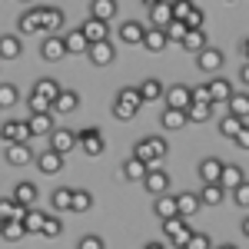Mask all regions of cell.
<instances>
[{"label":"cell","mask_w":249,"mask_h":249,"mask_svg":"<svg viewBox=\"0 0 249 249\" xmlns=\"http://www.w3.org/2000/svg\"><path fill=\"white\" fill-rule=\"evenodd\" d=\"M186 34H190V27H186L183 20H173V23H170V30H166V37L176 40V43H183V40H186Z\"/></svg>","instance_id":"46"},{"label":"cell","mask_w":249,"mask_h":249,"mask_svg":"<svg viewBox=\"0 0 249 249\" xmlns=\"http://www.w3.org/2000/svg\"><path fill=\"white\" fill-rule=\"evenodd\" d=\"M14 143H34L30 123H14Z\"/></svg>","instance_id":"50"},{"label":"cell","mask_w":249,"mask_h":249,"mask_svg":"<svg viewBox=\"0 0 249 249\" xmlns=\"http://www.w3.org/2000/svg\"><path fill=\"white\" fill-rule=\"evenodd\" d=\"M37 196H40V190L34 183H17L14 186V199L20 206H27V210H37Z\"/></svg>","instance_id":"12"},{"label":"cell","mask_w":249,"mask_h":249,"mask_svg":"<svg viewBox=\"0 0 249 249\" xmlns=\"http://www.w3.org/2000/svg\"><path fill=\"white\" fill-rule=\"evenodd\" d=\"M203 20H206V14H203L199 7H193V14L186 17V27H190V30H203Z\"/></svg>","instance_id":"53"},{"label":"cell","mask_w":249,"mask_h":249,"mask_svg":"<svg viewBox=\"0 0 249 249\" xmlns=\"http://www.w3.org/2000/svg\"><path fill=\"white\" fill-rule=\"evenodd\" d=\"M176 203H179V216H183V219L196 216L199 206H203V199H199L196 193H179V196H176Z\"/></svg>","instance_id":"22"},{"label":"cell","mask_w":249,"mask_h":249,"mask_svg":"<svg viewBox=\"0 0 249 249\" xmlns=\"http://www.w3.org/2000/svg\"><path fill=\"white\" fill-rule=\"evenodd\" d=\"M27 123H30V133L34 136H50L53 133V113L50 116H30Z\"/></svg>","instance_id":"34"},{"label":"cell","mask_w":249,"mask_h":249,"mask_svg":"<svg viewBox=\"0 0 249 249\" xmlns=\"http://www.w3.org/2000/svg\"><path fill=\"white\" fill-rule=\"evenodd\" d=\"M166 43H170V37H166V30H146V40H143V47L150 50V53H163L166 50Z\"/></svg>","instance_id":"24"},{"label":"cell","mask_w":249,"mask_h":249,"mask_svg":"<svg viewBox=\"0 0 249 249\" xmlns=\"http://www.w3.org/2000/svg\"><path fill=\"white\" fill-rule=\"evenodd\" d=\"M90 17L107 23L110 17H116V3L113 0H93V3H90Z\"/></svg>","instance_id":"30"},{"label":"cell","mask_w":249,"mask_h":249,"mask_svg":"<svg viewBox=\"0 0 249 249\" xmlns=\"http://www.w3.org/2000/svg\"><path fill=\"white\" fill-rule=\"evenodd\" d=\"M87 57H90L93 67H107V63H113V60H116V50H113V43L107 40V43H93Z\"/></svg>","instance_id":"10"},{"label":"cell","mask_w":249,"mask_h":249,"mask_svg":"<svg viewBox=\"0 0 249 249\" xmlns=\"http://www.w3.org/2000/svg\"><path fill=\"white\" fill-rule=\"evenodd\" d=\"M20 30H23V34H40V30H47V27H43V17H40V7H30V10L20 14Z\"/></svg>","instance_id":"16"},{"label":"cell","mask_w":249,"mask_h":249,"mask_svg":"<svg viewBox=\"0 0 249 249\" xmlns=\"http://www.w3.org/2000/svg\"><path fill=\"white\" fill-rule=\"evenodd\" d=\"M43 226H47V216L40 210H27V216H23V230L27 232H43Z\"/></svg>","instance_id":"36"},{"label":"cell","mask_w":249,"mask_h":249,"mask_svg":"<svg viewBox=\"0 0 249 249\" xmlns=\"http://www.w3.org/2000/svg\"><path fill=\"white\" fill-rule=\"evenodd\" d=\"M213 113V103H193L190 110H186V116H190V123H206Z\"/></svg>","instance_id":"40"},{"label":"cell","mask_w":249,"mask_h":249,"mask_svg":"<svg viewBox=\"0 0 249 249\" xmlns=\"http://www.w3.org/2000/svg\"><path fill=\"white\" fill-rule=\"evenodd\" d=\"M27 107H30V113H34V116H50V113H53V103H50L47 96H40L37 90L30 93V100H27Z\"/></svg>","instance_id":"32"},{"label":"cell","mask_w":249,"mask_h":249,"mask_svg":"<svg viewBox=\"0 0 249 249\" xmlns=\"http://www.w3.org/2000/svg\"><path fill=\"white\" fill-rule=\"evenodd\" d=\"M146 143H150V150H153L156 160H163V156L170 153V143H166L163 136H146Z\"/></svg>","instance_id":"47"},{"label":"cell","mask_w":249,"mask_h":249,"mask_svg":"<svg viewBox=\"0 0 249 249\" xmlns=\"http://www.w3.org/2000/svg\"><path fill=\"white\" fill-rule=\"evenodd\" d=\"M3 160L10 166H27L34 160V150H30V143H10V146H3Z\"/></svg>","instance_id":"5"},{"label":"cell","mask_w":249,"mask_h":249,"mask_svg":"<svg viewBox=\"0 0 249 249\" xmlns=\"http://www.w3.org/2000/svg\"><path fill=\"white\" fill-rule=\"evenodd\" d=\"M80 30H83V37L90 40V47H93V43H107V37H110V27H107L103 20H93V17H87V23H83Z\"/></svg>","instance_id":"7"},{"label":"cell","mask_w":249,"mask_h":249,"mask_svg":"<svg viewBox=\"0 0 249 249\" xmlns=\"http://www.w3.org/2000/svg\"><path fill=\"white\" fill-rule=\"evenodd\" d=\"M193 103H213L210 87H193Z\"/></svg>","instance_id":"56"},{"label":"cell","mask_w":249,"mask_h":249,"mask_svg":"<svg viewBox=\"0 0 249 249\" xmlns=\"http://www.w3.org/2000/svg\"><path fill=\"white\" fill-rule=\"evenodd\" d=\"M243 126H246L243 120H236V116H223V120H219V136H230V140H236V133H239Z\"/></svg>","instance_id":"39"},{"label":"cell","mask_w":249,"mask_h":249,"mask_svg":"<svg viewBox=\"0 0 249 249\" xmlns=\"http://www.w3.org/2000/svg\"><path fill=\"white\" fill-rule=\"evenodd\" d=\"M63 43H67V53H70V57L90 53V40L83 37V30H70V34H63Z\"/></svg>","instance_id":"11"},{"label":"cell","mask_w":249,"mask_h":249,"mask_svg":"<svg viewBox=\"0 0 249 249\" xmlns=\"http://www.w3.org/2000/svg\"><path fill=\"white\" fill-rule=\"evenodd\" d=\"M239 50H243V57H246V63H249V37L243 40V43H239Z\"/></svg>","instance_id":"59"},{"label":"cell","mask_w":249,"mask_h":249,"mask_svg":"<svg viewBox=\"0 0 249 249\" xmlns=\"http://www.w3.org/2000/svg\"><path fill=\"white\" fill-rule=\"evenodd\" d=\"M80 107V96L73 93V90H63V93L53 100V113H73Z\"/></svg>","instance_id":"29"},{"label":"cell","mask_w":249,"mask_h":249,"mask_svg":"<svg viewBox=\"0 0 249 249\" xmlns=\"http://www.w3.org/2000/svg\"><path fill=\"white\" fill-rule=\"evenodd\" d=\"M143 186L153 193V196H166V190H170V173L166 170H150L146 179H143Z\"/></svg>","instance_id":"9"},{"label":"cell","mask_w":249,"mask_h":249,"mask_svg":"<svg viewBox=\"0 0 249 249\" xmlns=\"http://www.w3.org/2000/svg\"><path fill=\"white\" fill-rule=\"evenodd\" d=\"M153 210L160 219H173V216H179V203H176V196H156Z\"/></svg>","instance_id":"23"},{"label":"cell","mask_w":249,"mask_h":249,"mask_svg":"<svg viewBox=\"0 0 249 249\" xmlns=\"http://www.w3.org/2000/svg\"><path fill=\"white\" fill-rule=\"evenodd\" d=\"M40 57L43 60H63L67 57V43H63V37H47L43 40V47H40Z\"/></svg>","instance_id":"13"},{"label":"cell","mask_w":249,"mask_h":249,"mask_svg":"<svg viewBox=\"0 0 249 249\" xmlns=\"http://www.w3.org/2000/svg\"><path fill=\"white\" fill-rule=\"evenodd\" d=\"M239 80L249 87V63H243V67H239Z\"/></svg>","instance_id":"58"},{"label":"cell","mask_w":249,"mask_h":249,"mask_svg":"<svg viewBox=\"0 0 249 249\" xmlns=\"http://www.w3.org/2000/svg\"><path fill=\"white\" fill-rule=\"evenodd\" d=\"M183 226H186V219H183V216H173V219H163V236H176V232L183 230Z\"/></svg>","instance_id":"48"},{"label":"cell","mask_w":249,"mask_h":249,"mask_svg":"<svg viewBox=\"0 0 249 249\" xmlns=\"http://www.w3.org/2000/svg\"><path fill=\"white\" fill-rule=\"evenodd\" d=\"M20 50H23V47H20V37H10V34H3V37H0V60H7V63H10V60L20 57Z\"/></svg>","instance_id":"27"},{"label":"cell","mask_w":249,"mask_h":249,"mask_svg":"<svg viewBox=\"0 0 249 249\" xmlns=\"http://www.w3.org/2000/svg\"><path fill=\"white\" fill-rule=\"evenodd\" d=\"M206 87H210V96H213V103H216V107H219V103H230V96L236 93V90H232L230 87V80H210V83H206Z\"/></svg>","instance_id":"20"},{"label":"cell","mask_w":249,"mask_h":249,"mask_svg":"<svg viewBox=\"0 0 249 249\" xmlns=\"http://www.w3.org/2000/svg\"><path fill=\"white\" fill-rule=\"evenodd\" d=\"M179 47H183L186 53H193V57H199V53L210 47V40H206V34H203V30H190V34H186V40H183Z\"/></svg>","instance_id":"17"},{"label":"cell","mask_w":249,"mask_h":249,"mask_svg":"<svg viewBox=\"0 0 249 249\" xmlns=\"http://www.w3.org/2000/svg\"><path fill=\"white\" fill-rule=\"evenodd\" d=\"M199 199H203V206H219V203L226 199V190H223L219 183H213V186H203Z\"/></svg>","instance_id":"35"},{"label":"cell","mask_w":249,"mask_h":249,"mask_svg":"<svg viewBox=\"0 0 249 249\" xmlns=\"http://www.w3.org/2000/svg\"><path fill=\"white\" fill-rule=\"evenodd\" d=\"M40 17H43V27H47V34H57L60 27H63V10L60 7H40Z\"/></svg>","instance_id":"21"},{"label":"cell","mask_w":249,"mask_h":249,"mask_svg":"<svg viewBox=\"0 0 249 249\" xmlns=\"http://www.w3.org/2000/svg\"><path fill=\"white\" fill-rule=\"evenodd\" d=\"M116 100H123V103H130V107H143V93H140V87H123L120 93H116Z\"/></svg>","instance_id":"41"},{"label":"cell","mask_w":249,"mask_h":249,"mask_svg":"<svg viewBox=\"0 0 249 249\" xmlns=\"http://www.w3.org/2000/svg\"><path fill=\"white\" fill-rule=\"evenodd\" d=\"M230 116H236V120H243L246 123V116H249V93H236L230 96Z\"/></svg>","instance_id":"26"},{"label":"cell","mask_w":249,"mask_h":249,"mask_svg":"<svg viewBox=\"0 0 249 249\" xmlns=\"http://www.w3.org/2000/svg\"><path fill=\"white\" fill-rule=\"evenodd\" d=\"M232 143H236L239 150H249V130H246V126H243V130L236 133V140H232Z\"/></svg>","instance_id":"57"},{"label":"cell","mask_w":249,"mask_h":249,"mask_svg":"<svg viewBox=\"0 0 249 249\" xmlns=\"http://www.w3.org/2000/svg\"><path fill=\"white\" fill-rule=\"evenodd\" d=\"M146 173H150V166H146V163H140V160H133V156L123 163V176H126L130 183H140V179H146Z\"/></svg>","instance_id":"31"},{"label":"cell","mask_w":249,"mask_h":249,"mask_svg":"<svg viewBox=\"0 0 249 249\" xmlns=\"http://www.w3.org/2000/svg\"><path fill=\"white\" fill-rule=\"evenodd\" d=\"M232 203H236V206H243V210H249V183H243V186H236V190H232Z\"/></svg>","instance_id":"51"},{"label":"cell","mask_w":249,"mask_h":249,"mask_svg":"<svg viewBox=\"0 0 249 249\" xmlns=\"http://www.w3.org/2000/svg\"><path fill=\"white\" fill-rule=\"evenodd\" d=\"M143 249H166V246H163V243H156V239H153V243H143Z\"/></svg>","instance_id":"60"},{"label":"cell","mask_w":249,"mask_h":249,"mask_svg":"<svg viewBox=\"0 0 249 249\" xmlns=\"http://www.w3.org/2000/svg\"><path fill=\"white\" fill-rule=\"evenodd\" d=\"M136 113H140L136 107H130V103H123V100H113V116H116V120H133Z\"/></svg>","instance_id":"45"},{"label":"cell","mask_w":249,"mask_h":249,"mask_svg":"<svg viewBox=\"0 0 249 249\" xmlns=\"http://www.w3.org/2000/svg\"><path fill=\"white\" fill-rule=\"evenodd\" d=\"M246 183V176H243V166H236V163H226L223 166V179H219V186L223 190H236V186H243Z\"/></svg>","instance_id":"18"},{"label":"cell","mask_w":249,"mask_h":249,"mask_svg":"<svg viewBox=\"0 0 249 249\" xmlns=\"http://www.w3.org/2000/svg\"><path fill=\"white\" fill-rule=\"evenodd\" d=\"M239 230H243V236H246V239H249V216H246V219H243V226H239Z\"/></svg>","instance_id":"61"},{"label":"cell","mask_w":249,"mask_h":249,"mask_svg":"<svg viewBox=\"0 0 249 249\" xmlns=\"http://www.w3.org/2000/svg\"><path fill=\"white\" fill-rule=\"evenodd\" d=\"M37 166H40V173H47V176H57V173L63 170V156L53 153V150H43V153L37 156Z\"/></svg>","instance_id":"14"},{"label":"cell","mask_w":249,"mask_h":249,"mask_svg":"<svg viewBox=\"0 0 249 249\" xmlns=\"http://www.w3.org/2000/svg\"><path fill=\"white\" fill-rule=\"evenodd\" d=\"M73 193H77V190H67V186H57V190H53V196H50L53 210H57V213L73 210Z\"/></svg>","instance_id":"28"},{"label":"cell","mask_w":249,"mask_h":249,"mask_svg":"<svg viewBox=\"0 0 249 249\" xmlns=\"http://www.w3.org/2000/svg\"><path fill=\"white\" fill-rule=\"evenodd\" d=\"M186 249H213V239L206 236V232H196V236L190 239V246H186Z\"/></svg>","instance_id":"54"},{"label":"cell","mask_w":249,"mask_h":249,"mask_svg":"<svg viewBox=\"0 0 249 249\" xmlns=\"http://www.w3.org/2000/svg\"><path fill=\"white\" fill-rule=\"evenodd\" d=\"M186 123H190L186 110H170V107H166L163 116H160V126H163V130H170V133H173V130H183Z\"/></svg>","instance_id":"15"},{"label":"cell","mask_w":249,"mask_h":249,"mask_svg":"<svg viewBox=\"0 0 249 249\" xmlns=\"http://www.w3.org/2000/svg\"><path fill=\"white\" fill-rule=\"evenodd\" d=\"M17 100H20V93H17L14 83H0V107H3V110H10Z\"/></svg>","instance_id":"42"},{"label":"cell","mask_w":249,"mask_h":249,"mask_svg":"<svg viewBox=\"0 0 249 249\" xmlns=\"http://www.w3.org/2000/svg\"><path fill=\"white\" fill-rule=\"evenodd\" d=\"M77 143H80V136L73 133V130H53V133H50V150L60 153V156H67Z\"/></svg>","instance_id":"4"},{"label":"cell","mask_w":249,"mask_h":249,"mask_svg":"<svg viewBox=\"0 0 249 249\" xmlns=\"http://www.w3.org/2000/svg\"><path fill=\"white\" fill-rule=\"evenodd\" d=\"M133 160L146 163V166H153V163H156V156H153V150H150V143H146V136L133 143Z\"/></svg>","instance_id":"37"},{"label":"cell","mask_w":249,"mask_h":249,"mask_svg":"<svg viewBox=\"0 0 249 249\" xmlns=\"http://www.w3.org/2000/svg\"><path fill=\"white\" fill-rule=\"evenodd\" d=\"M80 150L90 156V160H96V156H103V150H107V143H103V133L96 130V126H87V130H80Z\"/></svg>","instance_id":"1"},{"label":"cell","mask_w":249,"mask_h":249,"mask_svg":"<svg viewBox=\"0 0 249 249\" xmlns=\"http://www.w3.org/2000/svg\"><path fill=\"white\" fill-rule=\"evenodd\" d=\"M23 236H27L23 223H3V230H0V239H3V243H20Z\"/></svg>","instance_id":"38"},{"label":"cell","mask_w":249,"mask_h":249,"mask_svg":"<svg viewBox=\"0 0 249 249\" xmlns=\"http://www.w3.org/2000/svg\"><path fill=\"white\" fill-rule=\"evenodd\" d=\"M216 249H236V246H232V243H223V246H216Z\"/></svg>","instance_id":"62"},{"label":"cell","mask_w":249,"mask_h":249,"mask_svg":"<svg viewBox=\"0 0 249 249\" xmlns=\"http://www.w3.org/2000/svg\"><path fill=\"white\" fill-rule=\"evenodd\" d=\"M193 236H196V230H193L190 223H186V226H183V230L176 232V236H173L170 243H173V246H176V249H186V246H190V239H193Z\"/></svg>","instance_id":"44"},{"label":"cell","mask_w":249,"mask_h":249,"mask_svg":"<svg viewBox=\"0 0 249 249\" xmlns=\"http://www.w3.org/2000/svg\"><path fill=\"white\" fill-rule=\"evenodd\" d=\"M77 249H103V239L100 236H83L77 243Z\"/></svg>","instance_id":"55"},{"label":"cell","mask_w":249,"mask_h":249,"mask_svg":"<svg viewBox=\"0 0 249 249\" xmlns=\"http://www.w3.org/2000/svg\"><path fill=\"white\" fill-rule=\"evenodd\" d=\"M34 90H37L40 96H47V100H50V103H53V100H57V96L63 93V87H60L57 80H50V77H43V80H37V83H34Z\"/></svg>","instance_id":"33"},{"label":"cell","mask_w":249,"mask_h":249,"mask_svg":"<svg viewBox=\"0 0 249 249\" xmlns=\"http://www.w3.org/2000/svg\"><path fill=\"white\" fill-rule=\"evenodd\" d=\"M140 93H143V103H156V100H163L166 96V87L160 83V80H143V87H140Z\"/></svg>","instance_id":"25"},{"label":"cell","mask_w":249,"mask_h":249,"mask_svg":"<svg viewBox=\"0 0 249 249\" xmlns=\"http://www.w3.org/2000/svg\"><path fill=\"white\" fill-rule=\"evenodd\" d=\"M150 23H153V30H170V23H173V3H166V0L150 3Z\"/></svg>","instance_id":"3"},{"label":"cell","mask_w":249,"mask_h":249,"mask_svg":"<svg viewBox=\"0 0 249 249\" xmlns=\"http://www.w3.org/2000/svg\"><path fill=\"white\" fill-rule=\"evenodd\" d=\"M43 236H47V239H57V236H63V223H60L57 216H47V226H43Z\"/></svg>","instance_id":"49"},{"label":"cell","mask_w":249,"mask_h":249,"mask_svg":"<svg viewBox=\"0 0 249 249\" xmlns=\"http://www.w3.org/2000/svg\"><path fill=\"white\" fill-rule=\"evenodd\" d=\"M223 63H226V57H223V50H216V47H206V50L196 57V67H199L203 73H216Z\"/></svg>","instance_id":"6"},{"label":"cell","mask_w":249,"mask_h":249,"mask_svg":"<svg viewBox=\"0 0 249 249\" xmlns=\"http://www.w3.org/2000/svg\"><path fill=\"white\" fill-rule=\"evenodd\" d=\"M193 7H196V3H186V0L173 3V20H183V23H186V17L193 14Z\"/></svg>","instance_id":"52"},{"label":"cell","mask_w":249,"mask_h":249,"mask_svg":"<svg viewBox=\"0 0 249 249\" xmlns=\"http://www.w3.org/2000/svg\"><path fill=\"white\" fill-rule=\"evenodd\" d=\"M166 107H170V110H190L193 107V87L173 83L170 90H166Z\"/></svg>","instance_id":"2"},{"label":"cell","mask_w":249,"mask_h":249,"mask_svg":"<svg viewBox=\"0 0 249 249\" xmlns=\"http://www.w3.org/2000/svg\"><path fill=\"white\" fill-rule=\"evenodd\" d=\"M120 40H123V43H143V40H146V27L136 23V20H126V23L120 27Z\"/></svg>","instance_id":"19"},{"label":"cell","mask_w":249,"mask_h":249,"mask_svg":"<svg viewBox=\"0 0 249 249\" xmlns=\"http://www.w3.org/2000/svg\"><path fill=\"white\" fill-rule=\"evenodd\" d=\"M223 160H216V156H206L203 163H199V176H203V183L206 186H213V183H219L223 179Z\"/></svg>","instance_id":"8"},{"label":"cell","mask_w":249,"mask_h":249,"mask_svg":"<svg viewBox=\"0 0 249 249\" xmlns=\"http://www.w3.org/2000/svg\"><path fill=\"white\" fill-rule=\"evenodd\" d=\"M93 206V196H90V190H77L73 193V213H87Z\"/></svg>","instance_id":"43"}]
</instances>
